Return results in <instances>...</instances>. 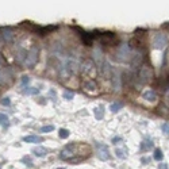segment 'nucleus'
Instances as JSON below:
<instances>
[{
    "mask_svg": "<svg viewBox=\"0 0 169 169\" xmlns=\"http://www.w3.org/2000/svg\"><path fill=\"white\" fill-rule=\"evenodd\" d=\"M88 145L85 143H70V145L65 146L64 150L60 153V158L61 160H69L72 161L75 156H83V148H87Z\"/></svg>",
    "mask_w": 169,
    "mask_h": 169,
    "instance_id": "obj_1",
    "label": "nucleus"
},
{
    "mask_svg": "<svg viewBox=\"0 0 169 169\" xmlns=\"http://www.w3.org/2000/svg\"><path fill=\"white\" fill-rule=\"evenodd\" d=\"M80 69H81V76L84 77V81L95 80V77L97 75V68L95 65V62H93V60H91V58L84 60V62L81 64Z\"/></svg>",
    "mask_w": 169,
    "mask_h": 169,
    "instance_id": "obj_2",
    "label": "nucleus"
},
{
    "mask_svg": "<svg viewBox=\"0 0 169 169\" xmlns=\"http://www.w3.org/2000/svg\"><path fill=\"white\" fill-rule=\"evenodd\" d=\"M38 57H39V47L32 46V49L27 52V55H26L24 62H23V66L24 68H32L37 62H38Z\"/></svg>",
    "mask_w": 169,
    "mask_h": 169,
    "instance_id": "obj_3",
    "label": "nucleus"
},
{
    "mask_svg": "<svg viewBox=\"0 0 169 169\" xmlns=\"http://www.w3.org/2000/svg\"><path fill=\"white\" fill-rule=\"evenodd\" d=\"M131 49L128 44H123L117 50V58L119 61H131Z\"/></svg>",
    "mask_w": 169,
    "mask_h": 169,
    "instance_id": "obj_4",
    "label": "nucleus"
},
{
    "mask_svg": "<svg viewBox=\"0 0 169 169\" xmlns=\"http://www.w3.org/2000/svg\"><path fill=\"white\" fill-rule=\"evenodd\" d=\"M166 44H168V38H166V35L162 34V32H157L152 39V47L153 49L162 50L164 47L166 46Z\"/></svg>",
    "mask_w": 169,
    "mask_h": 169,
    "instance_id": "obj_5",
    "label": "nucleus"
},
{
    "mask_svg": "<svg viewBox=\"0 0 169 169\" xmlns=\"http://www.w3.org/2000/svg\"><path fill=\"white\" fill-rule=\"evenodd\" d=\"M102 45H106V46H112V45L117 44L118 38H117V34L114 32H104L102 34Z\"/></svg>",
    "mask_w": 169,
    "mask_h": 169,
    "instance_id": "obj_6",
    "label": "nucleus"
},
{
    "mask_svg": "<svg viewBox=\"0 0 169 169\" xmlns=\"http://www.w3.org/2000/svg\"><path fill=\"white\" fill-rule=\"evenodd\" d=\"M93 62H96V65H99V66H103V64L106 62L104 60V54H103V50L100 46H96L95 49H93Z\"/></svg>",
    "mask_w": 169,
    "mask_h": 169,
    "instance_id": "obj_7",
    "label": "nucleus"
},
{
    "mask_svg": "<svg viewBox=\"0 0 169 169\" xmlns=\"http://www.w3.org/2000/svg\"><path fill=\"white\" fill-rule=\"evenodd\" d=\"M83 89H84L87 93H89V95H97V93H99V91H97V84H96L95 80L84 81V84H83Z\"/></svg>",
    "mask_w": 169,
    "mask_h": 169,
    "instance_id": "obj_8",
    "label": "nucleus"
},
{
    "mask_svg": "<svg viewBox=\"0 0 169 169\" xmlns=\"http://www.w3.org/2000/svg\"><path fill=\"white\" fill-rule=\"evenodd\" d=\"M96 149H97V157L102 161H107L110 158V152H108V148L106 145L96 143Z\"/></svg>",
    "mask_w": 169,
    "mask_h": 169,
    "instance_id": "obj_9",
    "label": "nucleus"
},
{
    "mask_svg": "<svg viewBox=\"0 0 169 169\" xmlns=\"http://www.w3.org/2000/svg\"><path fill=\"white\" fill-rule=\"evenodd\" d=\"M152 77V69L149 66H146V65H142V66L139 68V79L142 83H146L149 79Z\"/></svg>",
    "mask_w": 169,
    "mask_h": 169,
    "instance_id": "obj_10",
    "label": "nucleus"
},
{
    "mask_svg": "<svg viewBox=\"0 0 169 169\" xmlns=\"http://www.w3.org/2000/svg\"><path fill=\"white\" fill-rule=\"evenodd\" d=\"M111 77H112V87H114V89L119 91L120 89V73H119V70L118 69L112 70Z\"/></svg>",
    "mask_w": 169,
    "mask_h": 169,
    "instance_id": "obj_11",
    "label": "nucleus"
},
{
    "mask_svg": "<svg viewBox=\"0 0 169 169\" xmlns=\"http://www.w3.org/2000/svg\"><path fill=\"white\" fill-rule=\"evenodd\" d=\"M142 60H143V57H142V53L141 52H138L135 55H133L131 57V68L133 69H137V68H139V65H141V62H142Z\"/></svg>",
    "mask_w": 169,
    "mask_h": 169,
    "instance_id": "obj_12",
    "label": "nucleus"
},
{
    "mask_svg": "<svg viewBox=\"0 0 169 169\" xmlns=\"http://www.w3.org/2000/svg\"><path fill=\"white\" fill-rule=\"evenodd\" d=\"M80 37H81L83 42H84L87 46H91V44H92V39L95 38V35H93V32H85V31H80Z\"/></svg>",
    "mask_w": 169,
    "mask_h": 169,
    "instance_id": "obj_13",
    "label": "nucleus"
},
{
    "mask_svg": "<svg viewBox=\"0 0 169 169\" xmlns=\"http://www.w3.org/2000/svg\"><path fill=\"white\" fill-rule=\"evenodd\" d=\"M3 38L6 42L11 44L14 41V34H12V29L11 27H4L3 29Z\"/></svg>",
    "mask_w": 169,
    "mask_h": 169,
    "instance_id": "obj_14",
    "label": "nucleus"
},
{
    "mask_svg": "<svg viewBox=\"0 0 169 169\" xmlns=\"http://www.w3.org/2000/svg\"><path fill=\"white\" fill-rule=\"evenodd\" d=\"M142 96L145 100H149V102H154L157 99V93L154 92L153 89H146L145 92L142 93Z\"/></svg>",
    "mask_w": 169,
    "mask_h": 169,
    "instance_id": "obj_15",
    "label": "nucleus"
},
{
    "mask_svg": "<svg viewBox=\"0 0 169 169\" xmlns=\"http://www.w3.org/2000/svg\"><path fill=\"white\" fill-rule=\"evenodd\" d=\"M42 141L44 139L39 135H27V137H23V142H27V143H41Z\"/></svg>",
    "mask_w": 169,
    "mask_h": 169,
    "instance_id": "obj_16",
    "label": "nucleus"
},
{
    "mask_svg": "<svg viewBox=\"0 0 169 169\" xmlns=\"http://www.w3.org/2000/svg\"><path fill=\"white\" fill-rule=\"evenodd\" d=\"M57 29V26H46V27H38L37 29V32H38L39 35H42V37H45V35L47 34V32L53 31V30Z\"/></svg>",
    "mask_w": 169,
    "mask_h": 169,
    "instance_id": "obj_17",
    "label": "nucleus"
},
{
    "mask_svg": "<svg viewBox=\"0 0 169 169\" xmlns=\"http://www.w3.org/2000/svg\"><path fill=\"white\" fill-rule=\"evenodd\" d=\"M32 153H34L37 157H45V156L47 154V150L45 148H42V146H39V148H34V149H32Z\"/></svg>",
    "mask_w": 169,
    "mask_h": 169,
    "instance_id": "obj_18",
    "label": "nucleus"
},
{
    "mask_svg": "<svg viewBox=\"0 0 169 169\" xmlns=\"http://www.w3.org/2000/svg\"><path fill=\"white\" fill-rule=\"evenodd\" d=\"M122 107H123L122 102H115V103H112V104L110 106V110L112 111V112H117V111H119Z\"/></svg>",
    "mask_w": 169,
    "mask_h": 169,
    "instance_id": "obj_19",
    "label": "nucleus"
},
{
    "mask_svg": "<svg viewBox=\"0 0 169 169\" xmlns=\"http://www.w3.org/2000/svg\"><path fill=\"white\" fill-rule=\"evenodd\" d=\"M62 96H64L66 100H72L73 97H75V92H73V91H70V89H66V91H64Z\"/></svg>",
    "mask_w": 169,
    "mask_h": 169,
    "instance_id": "obj_20",
    "label": "nucleus"
},
{
    "mask_svg": "<svg viewBox=\"0 0 169 169\" xmlns=\"http://www.w3.org/2000/svg\"><path fill=\"white\" fill-rule=\"evenodd\" d=\"M0 126H3V127L8 126V118H7V115L0 114Z\"/></svg>",
    "mask_w": 169,
    "mask_h": 169,
    "instance_id": "obj_21",
    "label": "nucleus"
},
{
    "mask_svg": "<svg viewBox=\"0 0 169 169\" xmlns=\"http://www.w3.org/2000/svg\"><path fill=\"white\" fill-rule=\"evenodd\" d=\"M58 135H60V138H61V139H65V138L69 137V130H66V128H60Z\"/></svg>",
    "mask_w": 169,
    "mask_h": 169,
    "instance_id": "obj_22",
    "label": "nucleus"
},
{
    "mask_svg": "<svg viewBox=\"0 0 169 169\" xmlns=\"http://www.w3.org/2000/svg\"><path fill=\"white\" fill-rule=\"evenodd\" d=\"M164 158V154H162V150L161 149H156L154 150V160L157 161H161Z\"/></svg>",
    "mask_w": 169,
    "mask_h": 169,
    "instance_id": "obj_23",
    "label": "nucleus"
},
{
    "mask_svg": "<svg viewBox=\"0 0 169 169\" xmlns=\"http://www.w3.org/2000/svg\"><path fill=\"white\" fill-rule=\"evenodd\" d=\"M54 130V126L49 125V126H44V127L39 128V133H50V131Z\"/></svg>",
    "mask_w": 169,
    "mask_h": 169,
    "instance_id": "obj_24",
    "label": "nucleus"
},
{
    "mask_svg": "<svg viewBox=\"0 0 169 169\" xmlns=\"http://www.w3.org/2000/svg\"><path fill=\"white\" fill-rule=\"evenodd\" d=\"M115 153H117V156L119 158H125L126 156H127V150H123V149H117Z\"/></svg>",
    "mask_w": 169,
    "mask_h": 169,
    "instance_id": "obj_25",
    "label": "nucleus"
},
{
    "mask_svg": "<svg viewBox=\"0 0 169 169\" xmlns=\"http://www.w3.org/2000/svg\"><path fill=\"white\" fill-rule=\"evenodd\" d=\"M24 93H27V95H37V93H39V89H37V88H26Z\"/></svg>",
    "mask_w": 169,
    "mask_h": 169,
    "instance_id": "obj_26",
    "label": "nucleus"
},
{
    "mask_svg": "<svg viewBox=\"0 0 169 169\" xmlns=\"http://www.w3.org/2000/svg\"><path fill=\"white\" fill-rule=\"evenodd\" d=\"M95 117H96V119H102L103 118L102 108H96V110H95Z\"/></svg>",
    "mask_w": 169,
    "mask_h": 169,
    "instance_id": "obj_27",
    "label": "nucleus"
},
{
    "mask_svg": "<svg viewBox=\"0 0 169 169\" xmlns=\"http://www.w3.org/2000/svg\"><path fill=\"white\" fill-rule=\"evenodd\" d=\"M162 131H164V134H169V123H164L162 125Z\"/></svg>",
    "mask_w": 169,
    "mask_h": 169,
    "instance_id": "obj_28",
    "label": "nucleus"
},
{
    "mask_svg": "<svg viewBox=\"0 0 169 169\" xmlns=\"http://www.w3.org/2000/svg\"><path fill=\"white\" fill-rule=\"evenodd\" d=\"M1 104H3V106H10V104H11V100H10V97H4V99L1 100Z\"/></svg>",
    "mask_w": 169,
    "mask_h": 169,
    "instance_id": "obj_29",
    "label": "nucleus"
},
{
    "mask_svg": "<svg viewBox=\"0 0 169 169\" xmlns=\"http://www.w3.org/2000/svg\"><path fill=\"white\" fill-rule=\"evenodd\" d=\"M150 148H152V142H150V141H148V142H143L142 149H150Z\"/></svg>",
    "mask_w": 169,
    "mask_h": 169,
    "instance_id": "obj_30",
    "label": "nucleus"
},
{
    "mask_svg": "<svg viewBox=\"0 0 169 169\" xmlns=\"http://www.w3.org/2000/svg\"><path fill=\"white\" fill-rule=\"evenodd\" d=\"M22 161H23V162H26V164H27V165H29V166H32V162H31V160H30L29 157H24V158H23V160H22Z\"/></svg>",
    "mask_w": 169,
    "mask_h": 169,
    "instance_id": "obj_31",
    "label": "nucleus"
},
{
    "mask_svg": "<svg viewBox=\"0 0 169 169\" xmlns=\"http://www.w3.org/2000/svg\"><path fill=\"white\" fill-rule=\"evenodd\" d=\"M29 81H30V77H27V76H23V77H22V84H23V85H26Z\"/></svg>",
    "mask_w": 169,
    "mask_h": 169,
    "instance_id": "obj_32",
    "label": "nucleus"
},
{
    "mask_svg": "<svg viewBox=\"0 0 169 169\" xmlns=\"http://www.w3.org/2000/svg\"><path fill=\"white\" fill-rule=\"evenodd\" d=\"M3 83H4V75L0 72V84H3Z\"/></svg>",
    "mask_w": 169,
    "mask_h": 169,
    "instance_id": "obj_33",
    "label": "nucleus"
},
{
    "mask_svg": "<svg viewBox=\"0 0 169 169\" xmlns=\"http://www.w3.org/2000/svg\"><path fill=\"white\" fill-rule=\"evenodd\" d=\"M160 169H166V164H161V165H160Z\"/></svg>",
    "mask_w": 169,
    "mask_h": 169,
    "instance_id": "obj_34",
    "label": "nucleus"
},
{
    "mask_svg": "<svg viewBox=\"0 0 169 169\" xmlns=\"http://www.w3.org/2000/svg\"><path fill=\"white\" fill-rule=\"evenodd\" d=\"M118 141H122V138H114V139H112V142H118Z\"/></svg>",
    "mask_w": 169,
    "mask_h": 169,
    "instance_id": "obj_35",
    "label": "nucleus"
},
{
    "mask_svg": "<svg viewBox=\"0 0 169 169\" xmlns=\"http://www.w3.org/2000/svg\"><path fill=\"white\" fill-rule=\"evenodd\" d=\"M58 169H65V168H58Z\"/></svg>",
    "mask_w": 169,
    "mask_h": 169,
    "instance_id": "obj_36",
    "label": "nucleus"
}]
</instances>
